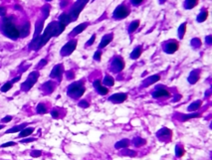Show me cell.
<instances>
[{
	"label": "cell",
	"mask_w": 212,
	"mask_h": 160,
	"mask_svg": "<svg viewBox=\"0 0 212 160\" xmlns=\"http://www.w3.org/2000/svg\"><path fill=\"white\" fill-rule=\"evenodd\" d=\"M66 26L64 24L60 23L59 21H55V22H51L49 25L47 26V28L45 29V31L43 32L42 35L38 36L37 38L33 39L31 44L29 45V47L32 48L33 50H39L41 47H43L48 41L50 40L52 37H57L65 30Z\"/></svg>",
	"instance_id": "cell-1"
},
{
	"label": "cell",
	"mask_w": 212,
	"mask_h": 160,
	"mask_svg": "<svg viewBox=\"0 0 212 160\" xmlns=\"http://www.w3.org/2000/svg\"><path fill=\"white\" fill-rule=\"evenodd\" d=\"M12 20H13L12 16L4 17L3 22H2V30H3V33L7 37L11 39H17L20 37V32H19L18 28L12 22Z\"/></svg>",
	"instance_id": "cell-2"
},
{
	"label": "cell",
	"mask_w": 212,
	"mask_h": 160,
	"mask_svg": "<svg viewBox=\"0 0 212 160\" xmlns=\"http://www.w3.org/2000/svg\"><path fill=\"white\" fill-rule=\"evenodd\" d=\"M86 92V88L85 85H84L83 82H75V83L71 84L68 87V89H67V94L72 99H80Z\"/></svg>",
	"instance_id": "cell-3"
},
{
	"label": "cell",
	"mask_w": 212,
	"mask_h": 160,
	"mask_svg": "<svg viewBox=\"0 0 212 160\" xmlns=\"http://www.w3.org/2000/svg\"><path fill=\"white\" fill-rule=\"evenodd\" d=\"M38 78H39V73L38 72H32L30 75L28 76V78L26 79V81L21 85V89L23 92H28L30 89L33 88V86L36 84Z\"/></svg>",
	"instance_id": "cell-4"
},
{
	"label": "cell",
	"mask_w": 212,
	"mask_h": 160,
	"mask_svg": "<svg viewBox=\"0 0 212 160\" xmlns=\"http://www.w3.org/2000/svg\"><path fill=\"white\" fill-rule=\"evenodd\" d=\"M88 1L89 0H78V1L74 4L71 9V12H70V16H71V18H72V21L76 20V19L78 18L82 10H83V8L86 6V4L88 3Z\"/></svg>",
	"instance_id": "cell-5"
},
{
	"label": "cell",
	"mask_w": 212,
	"mask_h": 160,
	"mask_svg": "<svg viewBox=\"0 0 212 160\" xmlns=\"http://www.w3.org/2000/svg\"><path fill=\"white\" fill-rule=\"evenodd\" d=\"M77 40H71V41H69L68 43H67L66 45H64L63 46V48H62V50H61V55L63 56V57H66V56H69V55H71L72 53L74 52V50L76 49V47H77Z\"/></svg>",
	"instance_id": "cell-6"
},
{
	"label": "cell",
	"mask_w": 212,
	"mask_h": 160,
	"mask_svg": "<svg viewBox=\"0 0 212 160\" xmlns=\"http://www.w3.org/2000/svg\"><path fill=\"white\" fill-rule=\"evenodd\" d=\"M156 136H157L158 139L160 141H164V142H168L170 141V139L172 138V131L167 127H163L156 133Z\"/></svg>",
	"instance_id": "cell-7"
},
{
	"label": "cell",
	"mask_w": 212,
	"mask_h": 160,
	"mask_svg": "<svg viewBox=\"0 0 212 160\" xmlns=\"http://www.w3.org/2000/svg\"><path fill=\"white\" fill-rule=\"evenodd\" d=\"M129 9L126 5H120L115 8L113 15H114L115 19H124L129 16Z\"/></svg>",
	"instance_id": "cell-8"
},
{
	"label": "cell",
	"mask_w": 212,
	"mask_h": 160,
	"mask_svg": "<svg viewBox=\"0 0 212 160\" xmlns=\"http://www.w3.org/2000/svg\"><path fill=\"white\" fill-rule=\"evenodd\" d=\"M151 96L155 99H163V98H169L171 96V94H170V92L167 89L160 87V88H156L151 93Z\"/></svg>",
	"instance_id": "cell-9"
},
{
	"label": "cell",
	"mask_w": 212,
	"mask_h": 160,
	"mask_svg": "<svg viewBox=\"0 0 212 160\" xmlns=\"http://www.w3.org/2000/svg\"><path fill=\"white\" fill-rule=\"evenodd\" d=\"M124 69H125V62H124V60H122V58H120V57L115 58V59L113 60V62H112V70H113V71H115V73H119V72H122Z\"/></svg>",
	"instance_id": "cell-10"
},
{
	"label": "cell",
	"mask_w": 212,
	"mask_h": 160,
	"mask_svg": "<svg viewBox=\"0 0 212 160\" xmlns=\"http://www.w3.org/2000/svg\"><path fill=\"white\" fill-rule=\"evenodd\" d=\"M127 96H129L126 93H118L111 96L109 98V101H112L113 103H122L125 101H127Z\"/></svg>",
	"instance_id": "cell-11"
},
{
	"label": "cell",
	"mask_w": 212,
	"mask_h": 160,
	"mask_svg": "<svg viewBox=\"0 0 212 160\" xmlns=\"http://www.w3.org/2000/svg\"><path fill=\"white\" fill-rule=\"evenodd\" d=\"M63 73H64L63 65L59 64L53 68L51 74H50V78H52V79H60L62 77V75H63Z\"/></svg>",
	"instance_id": "cell-12"
},
{
	"label": "cell",
	"mask_w": 212,
	"mask_h": 160,
	"mask_svg": "<svg viewBox=\"0 0 212 160\" xmlns=\"http://www.w3.org/2000/svg\"><path fill=\"white\" fill-rule=\"evenodd\" d=\"M177 50H178V43L174 42V41L167 43L164 48V51L167 53V54H173V53H175Z\"/></svg>",
	"instance_id": "cell-13"
},
{
	"label": "cell",
	"mask_w": 212,
	"mask_h": 160,
	"mask_svg": "<svg viewBox=\"0 0 212 160\" xmlns=\"http://www.w3.org/2000/svg\"><path fill=\"white\" fill-rule=\"evenodd\" d=\"M113 38H114V35L113 34H107L102 38V41H101L100 45H99V49H103L105 48L107 45H109L111 42L113 41Z\"/></svg>",
	"instance_id": "cell-14"
},
{
	"label": "cell",
	"mask_w": 212,
	"mask_h": 160,
	"mask_svg": "<svg viewBox=\"0 0 212 160\" xmlns=\"http://www.w3.org/2000/svg\"><path fill=\"white\" fill-rule=\"evenodd\" d=\"M199 78H200V73H199L198 70H194V71H192L191 73H190L189 77H188L189 84H191V85L196 84L197 82L199 81Z\"/></svg>",
	"instance_id": "cell-15"
},
{
	"label": "cell",
	"mask_w": 212,
	"mask_h": 160,
	"mask_svg": "<svg viewBox=\"0 0 212 160\" xmlns=\"http://www.w3.org/2000/svg\"><path fill=\"white\" fill-rule=\"evenodd\" d=\"M42 91L44 92L45 94H51L54 92V89H55V84L53 83L52 81H49V82H47V83H45V84H43V86H42Z\"/></svg>",
	"instance_id": "cell-16"
},
{
	"label": "cell",
	"mask_w": 212,
	"mask_h": 160,
	"mask_svg": "<svg viewBox=\"0 0 212 160\" xmlns=\"http://www.w3.org/2000/svg\"><path fill=\"white\" fill-rule=\"evenodd\" d=\"M34 130H35V128L34 127H27L26 126L25 128H23L22 130H21L20 132H19V134H18V138H25V137H28L29 135H31L33 132H34Z\"/></svg>",
	"instance_id": "cell-17"
},
{
	"label": "cell",
	"mask_w": 212,
	"mask_h": 160,
	"mask_svg": "<svg viewBox=\"0 0 212 160\" xmlns=\"http://www.w3.org/2000/svg\"><path fill=\"white\" fill-rule=\"evenodd\" d=\"M131 145V141L127 138H125V139H122L120 141H118L117 143L115 144V149H124V148H127V147Z\"/></svg>",
	"instance_id": "cell-18"
},
{
	"label": "cell",
	"mask_w": 212,
	"mask_h": 160,
	"mask_svg": "<svg viewBox=\"0 0 212 160\" xmlns=\"http://www.w3.org/2000/svg\"><path fill=\"white\" fill-rule=\"evenodd\" d=\"M160 80V75H153V76L148 78L146 81L143 82V87H148L153 84H155L156 82H158Z\"/></svg>",
	"instance_id": "cell-19"
},
{
	"label": "cell",
	"mask_w": 212,
	"mask_h": 160,
	"mask_svg": "<svg viewBox=\"0 0 212 160\" xmlns=\"http://www.w3.org/2000/svg\"><path fill=\"white\" fill-rule=\"evenodd\" d=\"M201 106H202V101H200V99H197V101H194L193 103H190V105L188 106V108H187V110L190 111V112H192V111H196L201 108Z\"/></svg>",
	"instance_id": "cell-20"
},
{
	"label": "cell",
	"mask_w": 212,
	"mask_h": 160,
	"mask_svg": "<svg viewBox=\"0 0 212 160\" xmlns=\"http://www.w3.org/2000/svg\"><path fill=\"white\" fill-rule=\"evenodd\" d=\"M28 125L27 122H24V123H21V124H18V125H15V126L11 127L10 129L6 130L5 133H16V132H20L21 130L23 129V128H25L26 126Z\"/></svg>",
	"instance_id": "cell-21"
},
{
	"label": "cell",
	"mask_w": 212,
	"mask_h": 160,
	"mask_svg": "<svg viewBox=\"0 0 212 160\" xmlns=\"http://www.w3.org/2000/svg\"><path fill=\"white\" fill-rule=\"evenodd\" d=\"M87 26H88V23H82V24H80V25H78L77 27H75L73 29V31L71 32V35L76 36V35H78V34L82 33L87 28Z\"/></svg>",
	"instance_id": "cell-22"
},
{
	"label": "cell",
	"mask_w": 212,
	"mask_h": 160,
	"mask_svg": "<svg viewBox=\"0 0 212 160\" xmlns=\"http://www.w3.org/2000/svg\"><path fill=\"white\" fill-rule=\"evenodd\" d=\"M19 32H20V36H21V37H23V38L27 37V36L29 35V33H30V23L26 22L22 26L21 30H19Z\"/></svg>",
	"instance_id": "cell-23"
},
{
	"label": "cell",
	"mask_w": 212,
	"mask_h": 160,
	"mask_svg": "<svg viewBox=\"0 0 212 160\" xmlns=\"http://www.w3.org/2000/svg\"><path fill=\"white\" fill-rule=\"evenodd\" d=\"M141 52H143V46H138L136 48H134V51L131 54V59L132 60H136L138 58L141 57Z\"/></svg>",
	"instance_id": "cell-24"
},
{
	"label": "cell",
	"mask_w": 212,
	"mask_h": 160,
	"mask_svg": "<svg viewBox=\"0 0 212 160\" xmlns=\"http://www.w3.org/2000/svg\"><path fill=\"white\" fill-rule=\"evenodd\" d=\"M59 22L64 24L65 26H66L67 24H69L70 22H72V18H71V16H70V14H67V13L61 14L59 17Z\"/></svg>",
	"instance_id": "cell-25"
},
{
	"label": "cell",
	"mask_w": 212,
	"mask_h": 160,
	"mask_svg": "<svg viewBox=\"0 0 212 160\" xmlns=\"http://www.w3.org/2000/svg\"><path fill=\"white\" fill-rule=\"evenodd\" d=\"M132 143L136 147H141L143 146V145L146 144V140L144 139V138H141V136H136L134 138V140H132Z\"/></svg>",
	"instance_id": "cell-26"
},
{
	"label": "cell",
	"mask_w": 212,
	"mask_h": 160,
	"mask_svg": "<svg viewBox=\"0 0 212 160\" xmlns=\"http://www.w3.org/2000/svg\"><path fill=\"white\" fill-rule=\"evenodd\" d=\"M184 154H185L184 147L182 146L181 144H177L176 146H175V156H176L177 158H180V157H182Z\"/></svg>",
	"instance_id": "cell-27"
},
{
	"label": "cell",
	"mask_w": 212,
	"mask_h": 160,
	"mask_svg": "<svg viewBox=\"0 0 212 160\" xmlns=\"http://www.w3.org/2000/svg\"><path fill=\"white\" fill-rule=\"evenodd\" d=\"M43 26H44V20H41V21H39V22H37V24H36L34 37H33V39L37 38L38 36H40V33H41V31H42V29H43Z\"/></svg>",
	"instance_id": "cell-28"
},
{
	"label": "cell",
	"mask_w": 212,
	"mask_h": 160,
	"mask_svg": "<svg viewBox=\"0 0 212 160\" xmlns=\"http://www.w3.org/2000/svg\"><path fill=\"white\" fill-rule=\"evenodd\" d=\"M103 84L105 85L106 87H113L115 85V79L112 76H109V75H107V76L104 78Z\"/></svg>",
	"instance_id": "cell-29"
},
{
	"label": "cell",
	"mask_w": 212,
	"mask_h": 160,
	"mask_svg": "<svg viewBox=\"0 0 212 160\" xmlns=\"http://www.w3.org/2000/svg\"><path fill=\"white\" fill-rule=\"evenodd\" d=\"M201 115L200 113H196V112H190L188 115H184L182 116L181 122H187V120H190L192 118H196V117H200Z\"/></svg>",
	"instance_id": "cell-30"
},
{
	"label": "cell",
	"mask_w": 212,
	"mask_h": 160,
	"mask_svg": "<svg viewBox=\"0 0 212 160\" xmlns=\"http://www.w3.org/2000/svg\"><path fill=\"white\" fill-rule=\"evenodd\" d=\"M198 4V0H185L184 7L186 9H192Z\"/></svg>",
	"instance_id": "cell-31"
},
{
	"label": "cell",
	"mask_w": 212,
	"mask_h": 160,
	"mask_svg": "<svg viewBox=\"0 0 212 160\" xmlns=\"http://www.w3.org/2000/svg\"><path fill=\"white\" fill-rule=\"evenodd\" d=\"M208 17V11L203 10L201 13H199V15L197 16V22H204Z\"/></svg>",
	"instance_id": "cell-32"
},
{
	"label": "cell",
	"mask_w": 212,
	"mask_h": 160,
	"mask_svg": "<svg viewBox=\"0 0 212 160\" xmlns=\"http://www.w3.org/2000/svg\"><path fill=\"white\" fill-rule=\"evenodd\" d=\"M36 111H37V113H39V115H45V113H47L46 106H45L44 103H39V105L37 106V108H36Z\"/></svg>",
	"instance_id": "cell-33"
},
{
	"label": "cell",
	"mask_w": 212,
	"mask_h": 160,
	"mask_svg": "<svg viewBox=\"0 0 212 160\" xmlns=\"http://www.w3.org/2000/svg\"><path fill=\"white\" fill-rule=\"evenodd\" d=\"M96 89H97L98 94H101V96H106V94H108V93H109V89H107V87H104L102 85L99 86L98 88H96Z\"/></svg>",
	"instance_id": "cell-34"
},
{
	"label": "cell",
	"mask_w": 212,
	"mask_h": 160,
	"mask_svg": "<svg viewBox=\"0 0 212 160\" xmlns=\"http://www.w3.org/2000/svg\"><path fill=\"white\" fill-rule=\"evenodd\" d=\"M185 31H186V23H182L181 25H180V27L178 28V37L180 39L183 38Z\"/></svg>",
	"instance_id": "cell-35"
},
{
	"label": "cell",
	"mask_w": 212,
	"mask_h": 160,
	"mask_svg": "<svg viewBox=\"0 0 212 160\" xmlns=\"http://www.w3.org/2000/svg\"><path fill=\"white\" fill-rule=\"evenodd\" d=\"M139 20H136V21H132L131 23V25H129V33H132L134 32V31L136 30V29L139 28Z\"/></svg>",
	"instance_id": "cell-36"
},
{
	"label": "cell",
	"mask_w": 212,
	"mask_h": 160,
	"mask_svg": "<svg viewBox=\"0 0 212 160\" xmlns=\"http://www.w3.org/2000/svg\"><path fill=\"white\" fill-rule=\"evenodd\" d=\"M122 155H125V156H129V157H134L136 155V152L134 151V150H129L127 148H124L122 149Z\"/></svg>",
	"instance_id": "cell-37"
},
{
	"label": "cell",
	"mask_w": 212,
	"mask_h": 160,
	"mask_svg": "<svg viewBox=\"0 0 212 160\" xmlns=\"http://www.w3.org/2000/svg\"><path fill=\"white\" fill-rule=\"evenodd\" d=\"M12 85H13V84H11L10 82H9V83L4 84L3 86L1 87V89H0V91H1L2 93H6V92L10 91V89H12Z\"/></svg>",
	"instance_id": "cell-38"
},
{
	"label": "cell",
	"mask_w": 212,
	"mask_h": 160,
	"mask_svg": "<svg viewBox=\"0 0 212 160\" xmlns=\"http://www.w3.org/2000/svg\"><path fill=\"white\" fill-rule=\"evenodd\" d=\"M30 155L34 158H37V157H40L42 155V151L41 150H32L30 152Z\"/></svg>",
	"instance_id": "cell-39"
},
{
	"label": "cell",
	"mask_w": 212,
	"mask_h": 160,
	"mask_svg": "<svg viewBox=\"0 0 212 160\" xmlns=\"http://www.w3.org/2000/svg\"><path fill=\"white\" fill-rule=\"evenodd\" d=\"M78 106H80V108H89V106H90V103H89V101H85V99H83V101H79Z\"/></svg>",
	"instance_id": "cell-40"
},
{
	"label": "cell",
	"mask_w": 212,
	"mask_h": 160,
	"mask_svg": "<svg viewBox=\"0 0 212 160\" xmlns=\"http://www.w3.org/2000/svg\"><path fill=\"white\" fill-rule=\"evenodd\" d=\"M35 140H36L35 138H32V137H25L20 140V143H30V142H33Z\"/></svg>",
	"instance_id": "cell-41"
},
{
	"label": "cell",
	"mask_w": 212,
	"mask_h": 160,
	"mask_svg": "<svg viewBox=\"0 0 212 160\" xmlns=\"http://www.w3.org/2000/svg\"><path fill=\"white\" fill-rule=\"evenodd\" d=\"M17 144L16 142L14 141H8V142H5V143L1 144V148H6V147H10V146H15V145Z\"/></svg>",
	"instance_id": "cell-42"
},
{
	"label": "cell",
	"mask_w": 212,
	"mask_h": 160,
	"mask_svg": "<svg viewBox=\"0 0 212 160\" xmlns=\"http://www.w3.org/2000/svg\"><path fill=\"white\" fill-rule=\"evenodd\" d=\"M94 59H95L96 61H101V59H102V52H101V50H98L97 52L95 53Z\"/></svg>",
	"instance_id": "cell-43"
},
{
	"label": "cell",
	"mask_w": 212,
	"mask_h": 160,
	"mask_svg": "<svg viewBox=\"0 0 212 160\" xmlns=\"http://www.w3.org/2000/svg\"><path fill=\"white\" fill-rule=\"evenodd\" d=\"M49 11H50V7L49 6H44L43 7V9H42V12H43V14H44V18L46 19L48 15H49Z\"/></svg>",
	"instance_id": "cell-44"
},
{
	"label": "cell",
	"mask_w": 212,
	"mask_h": 160,
	"mask_svg": "<svg viewBox=\"0 0 212 160\" xmlns=\"http://www.w3.org/2000/svg\"><path fill=\"white\" fill-rule=\"evenodd\" d=\"M191 44L194 46V47H200V45H201V42H200V40H199L198 38L197 39H192V41H191Z\"/></svg>",
	"instance_id": "cell-45"
},
{
	"label": "cell",
	"mask_w": 212,
	"mask_h": 160,
	"mask_svg": "<svg viewBox=\"0 0 212 160\" xmlns=\"http://www.w3.org/2000/svg\"><path fill=\"white\" fill-rule=\"evenodd\" d=\"M12 119H13V117H12L11 115H7V116H5V117L2 118L1 122L2 123H8V122H10Z\"/></svg>",
	"instance_id": "cell-46"
},
{
	"label": "cell",
	"mask_w": 212,
	"mask_h": 160,
	"mask_svg": "<svg viewBox=\"0 0 212 160\" xmlns=\"http://www.w3.org/2000/svg\"><path fill=\"white\" fill-rule=\"evenodd\" d=\"M51 115L53 118H59V111L57 110H51Z\"/></svg>",
	"instance_id": "cell-47"
},
{
	"label": "cell",
	"mask_w": 212,
	"mask_h": 160,
	"mask_svg": "<svg viewBox=\"0 0 212 160\" xmlns=\"http://www.w3.org/2000/svg\"><path fill=\"white\" fill-rule=\"evenodd\" d=\"M95 40H96V35H93L92 37L90 38V40H89L88 42H87V46H91L92 44H94Z\"/></svg>",
	"instance_id": "cell-48"
},
{
	"label": "cell",
	"mask_w": 212,
	"mask_h": 160,
	"mask_svg": "<svg viewBox=\"0 0 212 160\" xmlns=\"http://www.w3.org/2000/svg\"><path fill=\"white\" fill-rule=\"evenodd\" d=\"M131 2H132V4L138 6V5H141V4L143 3V0H131Z\"/></svg>",
	"instance_id": "cell-49"
},
{
	"label": "cell",
	"mask_w": 212,
	"mask_h": 160,
	"mask_svg": "<svg viewBox=\"0 0 212 160\" xmlns=\"http://www.w3.org/2000/svg\"><path fill=\"white\" fill-rule=\"evenodd\" d=\"M6 15V8L5 7H0V16L5 17Z\"/></svg>",
	"instance_id": "cell-50"
},
{
	"label": "cell",
	"mask_w": 212,
	"mask_h": 160,
	"mask_svg": "<svg viewBox=\"0 0 212 160\" xmlns=\"http://www.w3.org/2000/svg\"><path fill=\"white\" fill-rule=\"evenodd\" d=\"M75 78V74L72 71H70L67 73V79H69V80H73Z\"/></svg>",
	"instance_id": "cell-51"
},
{
	"label": "cell",
	"mask_w": 212,
	"mask_h": 160,
	"mask_svg": "<svg viewBox=\"0 0 212 160\" xmlns=\"http://www.w3.org/2000/svg\"><path fill=\"white\" fill-rule=\"evenodd\" d=\"M205 40H206V43H207V44L210 45L211 43H212V36H211V35H208V36H207V37H206Z\"/></svg>",
	"instance_id": "cell-52"
},
{
	"label": "cell",
	"mask_w": 212,
	"mask_h": 160,
	"mask_svg": "<svg viewBox=\"0 0 212 160\" xmlns=\"http://www.w3.org/2000/svg\"><path fill=\"white\" fill-rule=\"evenodd\" d=\"M93 85H94V87H95V88H98L99 86H101V85H102V83H101L100 80H96V81L93 83Z\"/></svg>",
	"instance_id": "cell-53"
},
{
	"label": "cell",
	"mask_w": 212,
	"mask_h": 160,
	"mask_svg": "<svg viewBox=\"0 0 212 160\" xmlns=\"http://www.w3.org/2000/svg\"><path fill=\"white\" fill-rule=\"evenodd\" d=\"M46 64H47V61H46V60H45V59H43V60H41L40 63H39V64H38V65H39V66H38V67L41 68V67H43V66H44V65H46Z\"/></svg>",
	"instance_id": "cell-54"
},
{
	"label": "cell",
	"mask_w": 212,
	"mask_h": 160,
	"mask_svg": "<svg viewBox=\"0 0 212 160\" xmlns=\"http://www.w3.org/2000/svg\"><path fill=\"white\" fill-rule=\"evenodd\" d=\"M20 79H21V77H20V76H18V77L14 78V79H12V81L10 82V83H11V84H15V83H17V82H18Z\"/></svg>",
	"instance_id": "cell-55"
},
{
	"label": "cell",
	"mask_w": 212,
	"mask_h": 160,
	"mask_svg": "<svg viewBox=\"0 0 212 160\" xmlns=\"http://www.w3.org/2000/svg\"><path fill=\"white\" fill-rule=\"evenodd\" d=\"M181 99V96H180V94H178V96H176V98L175 99H172V101L173 103H175V101H179V99Z\"/></svg>",
	"instance_id": "cell-56"
},
{
	"label": "cell",
	"mask_w": 212,
	"mask_h": 160,
	"mask_svg": "<svg viewBox=\"0 0 212 160\" xmlns=\"http://www.w3.org/2000/svg\"><path fill=\"white\" fill-rule=\"evenodd\" d=\"M4 127H5V125H4V124H0V130H1L2 128H4Z\"/></svg>",
	"instance_id": "cell-57"
},
{
	"label": "cell",
	"mask_w": 212,
	"mask_h": 160,
	"mask_svg": "<svg viewBox=\"0 0 212 160\" xmlns=\"http://www.w3.org/2000/svg\"><path fill=\"white\" fill-rule=\"evenodd\" d=\"M160 2H164V1H166V0H160Z\"/></svg>",
	"instance_id": "cell-58"
},
{
	"label": "cell",
	"mask_w": 212,
	"mask_h": 160,
	"mask_svg": "<svg viewBox=\"0 0 212 160\" xmlns=\"http://www.w3.org/2000/svg\"><path fill=\"white\" fill-rule=\"evenodd\" d=\"M46 1H51V0H46Z\"/></svg>",
	"instance_id": "cell-59"
},
{
	"label": "cell",
	"mask_w": 212,
	"mask_h": 160,
	"mask_svg": "<svg viewBox=\"0 0 212 160\" xmlns=\"http://www.w3.org/2000/svg\"><path fill=\"white\" fill-rule=\"evenodd\" d=\"M0 148H1V147H0Z\"/></svg>",
	"instance_id": "cell-60"
}]
</instances>
